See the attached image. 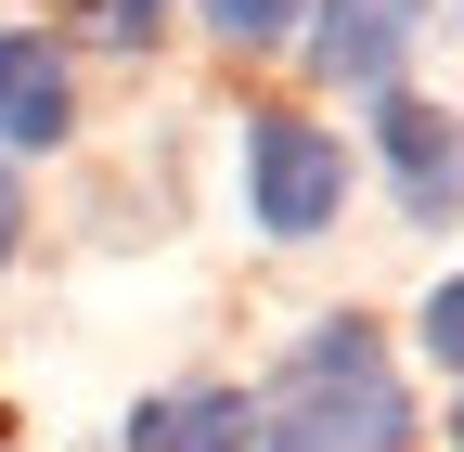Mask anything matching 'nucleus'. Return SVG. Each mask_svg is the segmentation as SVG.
<instances>
[{
	"instance_id": "9d476101",
	"label": "nucleus",
	"mask_w": 464,
	"mask_h": 452,
	"mask_svg": "<svg viewBox=\"0 0 464 452\" xmlns=\"http://www.w3.org/2000/svg\"><path fill=\"white\" fill-rule=\"evenodd\" d=\"M0 259H14V168H0Z\"/></svg>"
},
{
	"instance_id": "20e7f679",
	"label": "nucleus",
	"mask_w": 464,
	"mask_h": 452,
	"mask_svg": "<svg viewBox=\"0 0 464 452\" xmlns=\"http://www.w3.org/2000/svg\"><path fill=\"white\" fill-rule=\"evenodd\" d=\"M310 65L335 91H400V65H413V39L439 26V0H310Z\"/></svg>"
},
{
	"instance_id": "9b49d317",
	"label": "nucleus",
	"mask_w": 464,
	"mask_h": 452,
	"mask_svg": "<svg viewBox=\"0 0 464 452\" xmlns=\"http://www.w3.org/2000/svg\"><path fill=\"white\" fill-rule=\"evenodd\" d=\"M451 452H464V388H451Z\"/></svg>"
},
{
	"instance_id": "39448f33",
	"label": "nucleus",
	"mask_w": 464,
	"mask_h": 452,
	"mask_svg": "<svg viewBox=\"0 0 464 452\" xmlns=\"http://www.w3.org/2000/svg\"><path fill=\"white\" fill-rule=\"evenodd\" d=\"M65 130H78V65H65L39 26H14V39H0V142L52 155Z\"/></svg>"
},
{
	"instance_id": "1a4fd4ad",
	"label": "nucleus",
	"mask_w": 464,
	"mask_h": 452,
	"mask_svg": "<svg viewBox=\"0 0 464 452\" xmlns=\"http://www.w3.org/2000/svg\"><path fill=\"white\" fill-rule=\"evenodd\" d=\"M155 14H168V0H103V39H142Z\"/></svg>"
},
{
	"instance_id": "0eeeda50",
	"label": "nucleus",
	"mask_w": 464,
	"mask_h": 452,
	"mask_svg": "<svg viewBox=\"0 0 464 452\" xmlns=\"http://www.w3.org/2000/svg\"><path fill=\"white\" fill-rule=\"evenodd\" d=\"M297 14H310V0H207V26H219L232 52H271V39H297Z\"/></svg>"
},
{
	"instance_id": "f257e3e1",
	"label": "nucleus",
	"mask_w": 464,
	"mask_h": 452,
	"mask_svg": "<svg viewBox=\"0 0 464 452\" xmlns=\"http://www.w3.org/2000/svg\"><path fill=\"white\" fill-rule=\"evenodd\" d=\"M258 452H413V388L387 375L374 323L297 336V362L258 388Z\"/></svg>"
},
{
	"instance_id": "423d86ee",
	"label": "nucleus",
	"mask_w": 464,
	"mask_h": 452,
	"mask_svg": "<svg viewBox=\"0 0 464 452\" xmlns=\"http://www.w3.org/2000/svg\"><path fill=\"white\" fill-rule=\"evenodd\" d=\"M130 452H258V401L246 388H168L130 414Z\"/></svg>"
},
{
	"instance_id": "6e6552de",
	"label": "nucleus",
	"mask_w": 464,
	"mask_h": 452,
	"mask_svg": "<svg viewBox=\"0 0 464 452\" xmlns=\"http://www.w3.org/2000/svg\"><path fill=\"white\" fill-rule=\"evenodd\" d=\"M413 336H426V362H439V375L464 388V271H451V285H439V298L413 310Z\"/></svg>"
},
{
	"instance_id": "7ed1b4c3",
	"label": "nucleus",
	"mask_w": 464,
	"mask_h": 452,
	"mask_svg": "<svg viewBox=\"0 0 464 452\" xmlns=\"http://www.w3.org/2000/svg\"><path fill=\"white\" fill-rule=\"evenodd\" d=\"M374 142H387L400 207H413L426 233H451L464 220V117L451 103H413V91H374Z\"/></svg>"
},
{
	"instance_id": "f03ea898",
	"label": "nucleus",
	"mask_w": 464,
	"mask_h": 452,
	"mask_svg": "<svg viewBox=\"0 0 464 452\" xmlns=\"http://www.w3.org/2000/svg\"><path fill=\"white\" fill-rule=\"evenodd\" d=\"M335 207H348L335 130L297 117V103H246V220L271 246H310V233H335Z\"/></svg>"
}]
</instances>
